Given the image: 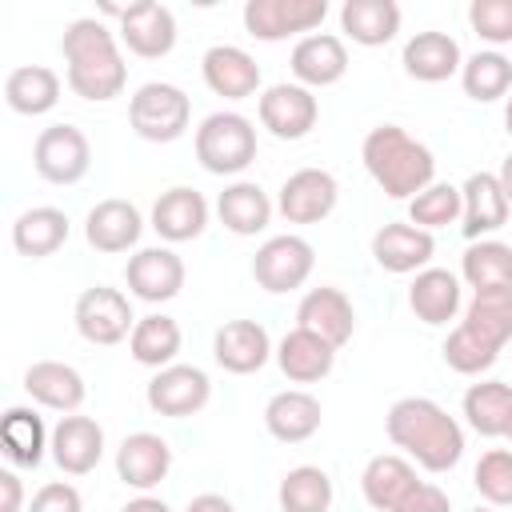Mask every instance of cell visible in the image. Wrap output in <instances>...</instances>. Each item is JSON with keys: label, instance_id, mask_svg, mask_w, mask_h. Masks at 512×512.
I'll list each match as a JSON object with an SVG mask.
<instances>
[{"label": "cell", "instance_id": "obj_42", "mask_svg": "<svg viewBox=\"0 0 512 512\" xmlns=\"http://www.w3.org/2000/svg\"><path fill=\"white\" fill-rule=\"evenodd\" d=\"M464 216V196L456 184H428L420 196L408 200V224L424 228V232H436V228H448Z\"/></svg>", "mask_w": 512, "mask_h": 512}, {"label": "cell", "instance_id": "obj_45", "mask_svg": "<svg viewBox=\"0 0 512 512\" xmlns=\"http://www.w3.org/2000/svg\"><path fill=\"white\" fill-rule=\"evenodd\" d=\"M28 512H84V500H80V492H76L72 484L52 480V484L36 488V496H32Z\"/></svg>", "mask_w": 512, "mask_h": 512}, {"label": "cell", "instance_id": "obj_14", "mask_svg": "<svg viewBox=\"0 0 512 512\" xmlns=\"http://www.w3.org/2000/svg\"><path fill=\"white\" fill-rule=\"evenodd\" d=\"M320 120V104L304 84H272L260 96V124L276 140H304Z\"/></svg>", "mask_w": 512, "mask_h": 512}, {"label": "cell", "instance_id": "obj_33", "mask_svg": "<svg viewBox=\"0 0 512 512\" xmlns=\"http://www.w3.org/2000/svg\"><path fill=\"white\" fill-rule=\"evenodd\" d=\"M0 448L8 456V464L16 468H36L44 460V452H52V432L44 428V420L32 408H8L0 420Z\"/></svg>", "mask_w": 512, "mask_h": 512}, {"label": "cell", "instance_id": "obj_30", "mask_svg": "<svg viewBox=\"0 0 512 512\" xmlns=\"http://www.w3.org/2000/svg\"><path fill=\"white\" fill-rule=\"evenodd\" d=\"M416 484H420V476H416L412 460H404V456H396V452L372 456V460L364 464V472H360V492H364V500H368L376 512H396L400 500H404Z\"/></svg>", "mask_w": 512, "mask_h": 512}, {"label": "cell", "instance_id": "obj_51", "mask_svg": "<svg viewBox=\"0 0 512 512\" xmlns=\"http://www.w3.org/2000/svg\"><path fill=\"white\" fill-rule=\"evenodd\" d=\"M504 128H508V136H512V96H508V104H504Z\"/></svg>", "mask_w": 512, "mask_h": 512}, {"label": "cell", "instance_id": "obj_40", "mask_svg": "<svg viewBox=\"0 0 512 512\" xmlns=\"http://www.w3.org/2000/svg\"><path fill=\"white\" fill-rule=\"evenodd\" d=\"M460 84H464V96H472L476 104H492V100L512 92V60L496 48L476 52V56L464 60Z\"/></svg>", "mask_w": 512, "mask_h": 512}, {"label": "cell", "instance_id": "obj_12", "mask_svg": "<svg viewBox=\"0 0 512 512\" xmlns=\"http://www.w3.org/2000/svg\"><path fill=\"white\" fill-rule=\"evenodd\" d=\"M104 12L120 20V40L132 56L160 60L176 48V16L156 0H140L132 8H104Z\"/></svg>", "mask_w": 512, "mask_h": 512}, {"label": "cell", "instance_id": "obj_17", "mask_svg": "<svg viewBox=\"0 0 512 512\" xmlns=\"http://www.w3.org/2000/svg\"><path fill=\"white\" fill-rule=\"evenodd\" d=\"M212 356H216V364L224 372L248 376V372H260L268 364V356H276V348H272V336H268L264 324H256V320H228L212 336Z\"/></svg>", "mask_w": 512, "mask_h": 512}, {"label": "cell", "instance_id": "obj_26", "mask_svg": "<svg viewBox=\"0 0 512 512\" xmlns=\"http://www.w3.org/2000/svg\"><path fill=\"white\" fill-rule=\"evenodd\" d=\"M460 196H464V216H460L464 224L460 228H464L468 240H484L488 232H496V228L508 224L512 204H508L496 172H472L460 184Z\"/></svg>", "mask_w": 512, "mask_h": 512}, {"label": "cell", "instance_id": "obj_10", "mask_svg": "<svg viewBox=\"0 0 512 512\" xmlns=\"http://www.w3.org/2000/svg\"><path fill=\"white\" fill-rule=\"evenodd\" d=\"M144 400L156 416H168V420H184V416H196L208 400H212V380L204 368L196 364H168L160 368L148 388H144Z\"/></svg>", "mask_w": 512, "mask_h": 512}, {"label": "cell", "instance_id": "obj_31", "mask_svg": "<svg viewBox=\"0 0 512 512\" xmlns=\"http://www.w3.org/2000/svg\"><path fill=\"white\" fill-rule=\"evenodd\" d=\"M340 32L360 48H384L400 32V4L396 0H344Z\"/></svg>", "mask_w": 512, "mask_h": 512}, {"label": "cell", "instance_id": "obj_29", "mask_svg": "<svg viewBox=\"0 0 512 512\" xmlns=\"http://www.w3.org/2000/svg\"><path fill=\"white\" fill-rule=\"evenodd\" d=\"M336 352H340V348H332L324 336H316V332H308V328H292V332L276 344V364H280V372H284L292 384H316V380H324V376L332 372Z\"/></svg>", "mask_w": 512, "mask_h": 512}, {"label": "cell", "instance_id": "obj_9", "mask_svg": "<svg viewBox=\"0 0 512 512\" xmlns=\"http://www.w3.org/2000/svg\"><path fill=\"white\" fill-rule=\"evenodd\" d=\"M312 264H316V252L304 236L296 232H284V236H272L256 248L252 256V276L264 292L280 296V292H296L304 288V280L312 276Z\"/></svg>", "mask_w": 512, "mask_h": 512}, {"label": "cell", "instance_id": "obj_13", "mask_svg": "<svg viewBox=\"0 0 512 512\" xmlns=\"http://www.w3.org/2000/svg\"><path fill=\"white\" fill-rule=\"evenodd\" d=\"M340 200V184L328 168H300L280 184L276 208L288 224H320L332 216Z\"/></svg>", "mask_w": 512, "mask_h": 512}, {"label": "cell", "instance_id": "obj_1", "mask_svg": "<svg viewBox=\"0 0 512 512\" xmlns=\"http://www.w3.org/2000/svg\"><path fill=\"white\" fill-rule=\"evenodd\" d=\"M60 52H64V72H68V88L80 100L104 104L116 100L128 84V64L120 56L116 32L96 20V16H80L64 28L60 36Z\"/></svg>", "mask_w": 512, "mask_h": 512}, {"label": "cell", "instance_id": "obj_39", "mask_svg": "<svg viewBox=\"0 0 512 512\" xmlns=\"http://www.w3.org/2000/svg\"><path fill=\"white\" fill-rule=\"evenodd\" d=\"M464 420L480 436H504L512 420V384L480 380L464 392Z\"/></svg>", "mask_w": 512, "mask_h": 512}, {"label": "cell", "instance_id": "obj_47", "mask_svg": "<svg viewBox=\"0 0 512 512\" xmlns=\"http://www.w3.org/2000/svg\"><path fill=\"white\" fill-rule=\"evenodd\" d=\"M24 504V484L16 472H0V512H20Z\"/></svg>", "mask_w": 512, "mask_h": 512}, {"label": "cell", "instance_id": "obj_22", "mask_svg": "<svg viewBox=\"0 0 512 512\" xmlns=\"http://www.w3.org/2000/svg\"><path fill=\"white\" fill-rule=\"evenodd\" d=\"M104 456V428L92 416H60L52 428V460L68 476H88Z\"/></svg>", "mask_w": 512, "mask_h": 512}, {"label": "cell", "instance_id": "obj_24", "mask_svg": "<svg viewBox=\"0 0 512 512\" xmlns=\"http://www.w3.org/2000/svg\"><path fill=\"white\" fill-rule=\"evenodd\" d=\"M200 76L224 100H248L260 88V64L236 44H212L200 60Z\"/></svg>", "mask_w": 512, "mask_h": 512}, {"label": "cell", "instance_id": "obj_11", "mask_svg": "<svg viewBox=\"0 0 512 512\" xmlns=\"http://www.w3.org/2000/svg\"><path fill=\"white\" fill-rule=\"evenodd\" d=\"M328 16V4L324 0H248L244 4V28L248 36L264 40V44H276V40H288L296 32H308L320 28Z\"/></svg>", "mask_w": 512, "mask_h": 512}, {"label": "cell", "instance_id": "obj_32", "mask_svg": "<svg viewBox=\"0 0 512 512\" xmlns=\"http://www.w3.org/2000/svg\"><path fill=\"white\" fill-rule=\"evenodd\" d=\"M464 296H460V280L448 272V268H424L416 272L412 288H408V308L416 312V320L424 324H448L456 320Z\"/></svg>", "mask_w": 512, "mask_h": 512}, {"label": "cell", "instance_id": "obj_52", "mask_svg": "<svg viewBox=\"0 0 512 512\" xmlns=\"http://www.w3.org/2000/svg\"><path fill=\"white\" fill-rule=\"evenodd\" d=\"M504 436H508V440H512V420H508V432H504Z\"/></svg>", "mask_w": 512, "mask_h": 512}, {"label": "cell", "instance_id": "obj_28", "mask_svg": "<svg viewBox=\"0 0 512 512\" xmlns=\"http://www.w3.org/2000/svg\"><path fill=\"white\" fill-rule=\"evenodd\" d=\"M24 392L40 408H52V412H64V416H72L84 404V396H88L84 376L72 364H64V360H36V364H28Z\"/></svg>", "mask_w": 512, "mask_h": 512}, {"label": "cell", "instance_id": "obj_38", "mask_svg": "<svg viewBox=\"0 0 512 512\" xmlns=\"http://www.w3.org/2000/svg\"><path fill=\"white\" fill-rule=\"evenodd\" d=\"M460 276L472 292L512 288V244L504 240H472L460 256Z\"/></svg>", "mask_w": 512, "mask_h": 512}, {"label": "cell", "instance_id": "obj_7", "mask_svg": "<svg viewBox=\"0 0 512 512\" xmlns=\"http://www.w3.org/2000/svg\"><path fill=\"white\" fill-rule=\"evenodd\" d=\"M72 320H76V332L88 340V344H100V348H112L120 340L132 336L136 328V316H132V304L120 288H108V284H92L76 296V308H72Z\"/></svg>", "mask_w": 512, "mask_h": 512}, {"label": "cell", "instance_id": "obj_15", "mask_svg": "<svg viewBox=\"0 0 512 512\" xmlns=\"http://www.w3.org/2000/svg\"><path fill=\"white\" fill-rule=\"evenodd\" d=\"M124 284L144 304L176 300L184 288V260L172 248H140L136 256H128Z\"/></svg>", "mask_w": 512, "mask_h": 512}, {"label": "cell", "instance_id": "obj_50", "mask_svg": "<svg viewBox=\"0 0 512 512\" xmlns=\"http://www.w3.org/2000/svg\"><path fill=\"white\" fill-rule=\"evenodd\" d=\"M496 180H500V188H504V196H508V204H512V152L504 156V164H500Z\"/></svg>", "mask_w": 512, "mask_h": 512}, {"label": "cell", "instance_id": "obj_46", "mask_svg": "<svg viewBox=\"0 0 512 512\" xmlns=\"http://www.w3.org/2000/svg\"><path fill=\"white\" fill-rule=\"evenodd\" d=\"M396 512H452V500H448V492L436 488L432 480H420V484L400 500Z\"/></svg>", "mask_w": 512, "mask_h": 512}, {"label": "cell", "instance_id": "obj_37", "mask_svg": "<svg viewBox=\"0 0 512 512\" xmlns=\"http://www.w3.org/2000/svg\"><path fill=\"white\" fill-rule=\"evenodd\" d=\"M180 344H184L180 324H176L172 316H164V312L140 316L136 328H132V336H128V352H132V360L144 364V368H156V372L168 368V364H176Z\"/></svg>", "mask_w": 512, "mask_h": 512}, {"label": "cell", "instance_id": "obj_36", "mask_svg": "<svg viewBox=\"0 0 512 512\" xmlns=\"http://www.w3.org/2000/svg\"><path fill=\"white\" fill-rule=\"evenodd\" d=\"M216 216H220V224H224L228 232H236V236H256V232H264L268 220H272V200H268V192H264L260 184L236 180V184H228V188L220 192Z\"/></svg>", "mask_w": 512, "mask_h": 512}, {"label": "cell", "instance_id": "obj_18", "mask_svg": "<svg viewBox=\"0 0 512 512\" xmlns=\"http://www.w3.org/2000/svg\"><path fill=\"white\" fill-rule=\"evenodd\" d=\"M432 252H436L432 232H424V228H416V224L392 220V224L376 228V236H372V260H376L384 272H392V276L424 272L428 260H432Z\"/></svg>", "mask_w": 512, "mask_h": 512}, {"label": "cell", "instance_id": "obj_41", "mask_svg": "<svg viewBox=\"0 0 512 512\" xmlns=\"http://www.w3.org/2000/svg\"><path fill=\"white\" fill-rule=\"evenodd\" d=\"M332 476L316 464H300V468H288L284 480H280V508L284 512H328L332 508Z\"/></svg>", "mask_w": 512, "mask_h": 512}, {"label": "cell", "instance_id": "obj_43", "mask_svg": "<svg viewBox=\"0 0 512 512\" xmlns=\"http://www.w3.org/2000/svg\"><path fill=\"white\" fill-rule=\"evenodd\" d=\"M472 484L488 508H512V448H488L472 468Z\"/></svg>", "mask_w": 512, "mask_h": 512}, {"label": "cell", "instance_id": "obj_27", "mask_svg": "<svg viewBox=\"0 0 512 512\" xmlns=\"http://www.w3.org/2000/svg\"><path fill=\"white\" fill-rule=\"evenodd\" d=\"M152 228L160 240L168 244H184V240H196L204 228H208V200L196 192V188H168L160 192V200L152 204Z\"/></svg>", "mask_w": 512, "mask_h": 512}, {"label": "cell", "instance_id": "obj_25", "mask_svg": "<svg viewBox=\"0 0 512 512\" xmlns=\"http://www.w3.org/2000/svg\"><path fill=\"white\" fill-rule=\"evenodd\" d=\"M400 64L420 84H444L464 68V56H460V44L448 32H416V36L404 40Z\"/></svg>", "mask_w": 512, "mask_h": 512}, {"label": "cell", "instance_id": "obj_53", "mask_svg": "<svg viewBox=\"0 0 512 512\" xmlns=\"http://www.w3.org/2000/svg\"><path fill=\"white\" fill-rule=\"evenodd\" d=\"M472 512H492V508H472Z\"/></svg>", "mask_w": 512, "mask_h": 512}, {"label": "cell", "instance_id": "obj_21", "mask_svg": "<svg viewBox=\"0 0 512 512\" xmlns=\"http://www.w3.org/2000/svg\"><path fill=\"white\" fill-rule=\"evenodd\" d=\"M320 420H324V408L304 388H284V392H276L264 404V428L280 444H304V440H312L320 432Z\"/></svg>", "mask_w": 512, "mask_h": 512}, {"label": "cell", "instance_id": "obj_16", "mask_svg": "<svg viewBox=\"0 0 512 512\" xmlns=\"http://www.w3.org/2000/svg\"><path fill=\"white\" fill-rule=\"evenodd\" d=\"M296 328H308L316 336H324L332 348H344L356 332V308L352 300L332 288V284H320V288H308L296 304Z\"/></svg>", "mask_w": 512, "mask_h": 512}, {"label": "cell", "instance_id": "obj_48", "mask_svg": "<svg viewBox=\"0 0 512 512\" xmlns=\"http://www.w3.org/2000/svg\"><path fill=\"white\" fill-rule=\"evenodd\" d=\"M184 512H236V508H232V500L220 496V492H200V496L188 500Z\"/></svg>", "mask_w": 512, "mask_h": 512}, {"label": "cell", "instance_id": "obj_23", "mask_svg": "<svg viewBox=\"0 0 512 512\" xmlns=\"http://www.w3.org/2000/svg\"><path fill=\"white\" fill-rule=\"evenodd\" d=\"M288 64H292L296 84H304V88H328V84L344 80V72H348V48L332 32H312V36H300L296 40Z\"/></svg>", "mask_w": 512, "mask_h": 512}, {"label": "cell", "instance_id": "obj_8", "mask_svg": "<svg viewBox=\"0 0 512 512\" xmlns=\"http://www.w3.org/2000/svg\"><path fill=\"white\" fill-rule=\"evenodd\" d=\"M32 168L48 184H80L92 168V144L76 124H52L32 144Z\"/></svg>", "mask_w": 512, "mask_h": 512}, {"label": "cell", "instance_id": "obj_34", "mask_svg": "<svg viewBox=\"0 0 512 512\" xmlns=\"http://www.w3.org/2000/svg\"><path fill=\"white\" fill-rule=\"evenodd\" d=\"M68 240V216L52 204H40V208H28L16 216L12 224V248L28 260H44L52 252H60Z\"/></svg>", "mask_w": 512, "mask_h": 512}, {"label": "cell", "instance_id": "obj_3", "mask_svg": "<svg viewBox=\"0 0 512 512\" xmlns=\"http://www.w3.org/2000/svg\"><path fill=\"white\" fill-rule=\"evenodd\" d=\"M508 340H512V288H492V292H472V300L464 304V320L448 332L440 352L452 372L480 376L500 360Z\"/></svg>", "mask_w": 512, "mask_h": 512}, {"label": "cell", "instance_id": "obj_2", "mask_svg": "<svg viewBox=\"0 0 512 512\" xmlns=\"http://www.w3.org/2000/svg\"><path fill=\"white\" fill-rule=\"evenodd\" d=\"M384 432L424 472H448L464 456V428L428 396H404L388 408Z\"/></svg>", "mask_w": 512, "mask_h": 512}, {"label": "cell", "instance_id": "obj_6", "mask_svg": "<svg viewBox=\"0 0 512 512\" xmlns=\"http://www.w3.org/2000/svg\"><path fill=\"white\" fill-rule=\"evenodd\" d=\"M188 120H192V100L184 88H176L168 80H148L128 100V124L148 144L180 140L188 132Z\"/></svg>", "mask_w": 512, "mask_h": 512}, {"label": "cell", "instance_id": "obj_4", "mask_svg": "<svg viewBox=\"0 0 512 512\" xmlns=\"http://www.w3.org/2000/svg\"><path fill=\"white\" fill-rule=\"evenodd\" d=\"M360 160H364L368 176L380 184V192L392 200H412L428 184H436L432 148L420 144L416 136H408L400 124H376L360 144Z\"/></svg>", "mask_w": 512, "mask_h": 512}, {"label": "cell", "instance_id": "obj_19", "mask_svg": "<svg viewBox=\"0 0 512 512\" xmlns=\"http://www.w3.org/2000/svg\"><path fill=\"white\" fill-rule=\"evenodd\" d=\"M140 232H144V216L132 200H100L88 216H84V240L104 252V256H116V252H128L140 244Z\"/></svg>", "mask_w": 512, "mask_h": 512}, {"label": "cell", "instance_id": "obj_49", "mask_svg": "<svg viewBox=\"0 0 512 512\" xmlns=\"http://www.w3.org/2000/svg\"><path fill=\"white\" fill-rule=\"evenodd\" d=\"M120 512H172V508H168L160 496H148V492H140V496H136V500H128Z\"/></svg>", "mask_w": 512, "mask_h": 512}, {"label": "cell", "instance_id": "obj_5", "mask_svg": "<svg viewBox=\"0 0 512 512\" xmlns=\"http://www.w3.org/2000/svg\"><path fill=\"white\" fill-rule=\"evenodd\" d=\"M196 160L212 176H240L256 160V124L240 112H212L196 128Z\"/></svg>", "mask_w": 512, "mask_h": 512}, {"label": "cell", "instance_id": "obj_44", "mask_svg": "<svg viewBox=\"0 0 512 512\" xmlns=\"http://www.w3.org/2000/svg\"><path fill=\"white\" fill-rule=\"evenodd\" d=\"M468 24L492 48L512 44V0H472L468 4Z\"/></svg>", "mask_w": 512, "mask_h": 512}, {"label": "cell", "instance_id": "obj_35", "mask_svg": "<svg viewBox=\"0 0 512 512\" xmlns=\"http://www.w3.org/2000/svg\"><path fill=\"white\" fill-rule=\"evenodd\" d=\"M4 100L20 116H44L60 104V76L44 64H20L4 80Z\"/></svg>", "mask_w": 512, "mask_h": 512}, {"label": "cell", "instance_id": "obj_20", "mask_svg": "<svg viewBox=\"0 0 512 512\" xmlns=\"http://www.w3.org/2000/svg\"><path fill=\"white\" fill-rule=\"evenodd\" d=\"M168 468H172V448L156 432H132L116 448V476L136 492H152L168 476Z\"/></svg>", "mask_w": 512, "mask_h": 512}]
</instances>
